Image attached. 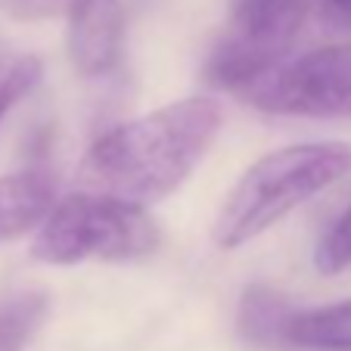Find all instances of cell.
I'll return each instance as SVG.
<instances>
[{
    "label": "cell",
    "mask_w": 351,
    "mask_h": 351,
    "mask_svg": "<svg viewBox=\"0 0 351 351\" xmlns=\"http://www.w3.org/2000/svg\"><path fill=\"white\" fill-rule=\"evenodd\" d=\"M224 112L215 99L186 97L97 140L78 165L81 193L140 206L174 193L215 143Z\"/></svg>",
    "instance_id": "cell-1"
},
{
    "label": "cell",
    "mask_w": 351,
    "mask_h": 351,
    "mask_svg": "<svg viewBox=\"0 0 351 351\" xmlns=\"http://www.w3.org/2000/svg\"><path fill=\"white\" fill-rule=\"evenodd\" d=\"M159 243V224L140 206L75 193L56 202V208L38 227L32 255L44 265H78L90 258L134 261L153 255Z\"/></svg>",
    "instance_id": "cell-3"
},
{
    "label": "cell",
    "mask_w": 351,
    "mask_h": 351,
    "mask_svg": "<svg viewBox=\"0 0 351 351\" xmlns=\"http://www.w3.org/2000/svg\"><path fill=\"white\" fill-rule=\"evenodd\" d=\"M351 171L348 143H298L274 149L233 184L212 224L221 249H237Z\"/></svg>",
    "instance_id": "cell-2"
},
{
    "label": "cell",
    "mask_w": 351,
    "mask_h": 351,
    "mask_svg": "<svg viewBox=\"0 0 351 351\" xmlns=\"http://www.w3.org/2000/svg\"><path fill=\"white\" fill-rule=\"evenodd\" d=\"M295 311L289 308L280 292L267 289V286H249L239 302V332L245 342H252L255 348L280 351L292 348L289 342V324Z\"/></svg>",
    "instance_id": "cell-7"
},
{
    "label": "cell",
    "mask_w": 351,
    "mask_h": 351,
    "mask_svg": "<svg viewBox=\"0 0 351 351\" xmlns=\"http://www.w3.org/2000/svg\"><path fill=\"white\" fill-rule=\"evenodd\" d=\"M75 0H0V7L16 19H47V16L69 13Z\"/></svg>",
    "instance_id": "cell-12"
},
{
    "label": "cell",
    "mask_w": 351,
    "mask_h": 351,
    "mask_svg": "<svg viewBox=\"0 0 351 351\" xmlns=\"http://www.w3.org/2000/svg\"><path fill=\"white\" fill-rule=\"evenodd\" d=\"M38 78H40V62L34 60V56H19L16 69L10 72V78L0 84V119L38 84Z\"/></svg>",
    "instance_id": "cell-11"
},
{
    "label": "cell",
    "mask_w": 351,
    "mask_h": 351,
    "mask_svg": "<svg viewBox=\"0 0 351 351\" xmlns=\"http://www.w3.org/2000/svg\"><path fill=\"white\" fill-rule=\"evenodd\" d=\"M121 0H75L69 7V56L87 78H103L121 60Z\"/></svg>",
    "instance_id": "cell-5"
},
{
    "label": "cell",
    "mask_w": 351,
    "mask_h": 351,
    "mask_svg": "<svg viewBox=\"0 0 351 351\" xmlns=\"http://www.w3.org/2000/svg\"><path fill=\"white\" fill-rule=\"evenodd\" d=\"M56 208V178L44 168H28L0 178V243L44 224Z\"/></svg>",
    "instance_id": "cell-6"
},
{
    "label": "cell",
    "mask_w": 351,
    "mask_h": 351,
    "mask_svg": "<svg viewBox=\"0 0 351 351\" xmlns=\"http://www.w3.org/2000/svg\"><path fill=\"white\" fill-rule=\"evenodd\" d=\"M47 314L40 292H16L0 302V351H22Z\"/></svg>",
    "instance_id": "cell-9"
},
{
    "label": "cell",
    "mask_w": 351,
    "mask_h": 351,
    "mask_svg": "<svg viewBox=\"0 0 351 351\" xmlns=\"http://www.w3.org/2000/svg\"><path fill=\"white\" fill-rule=\"evenodd\" d=\"M336 22H351V0H320Z\"/></svg>",
    "instance_id": "cell-13"
},
{
    "label": "cell",
    "mask_w": 351,
    "mask_h": 351,
    "mask_svg": "<svg viewBox=\"0 0 351 351\" xmlns=\"http://www.w3.org/2000/svg\"><path fill=\"white\" fill-rule=\"evenodd\" d=\"M314 265L324 274H339L351 265V206L342 212V218L324 233L314 252Z\"/></svg>",
    "instance_id": "cell-10"
},
{
    "label": "cell",
    "mask_w": 351,
    "mask_h": 351,
    "mask_svg": "<svg viewBox=\"0 0 351 351\" xmlns=\"http://www.w3.org/2000/svg\"><path fill=\"white\" fill-rule=\"evenodd\" d=\"M289 342L308 351H351V302L295 311Z\"/></svg>",
    "instance_id": "cell-8"
},
{
    "label": "cell",
    "mask_w": 351,
    "mask_h": 351,
    "mask_svg": "<svg viewBox=\"0 0 351 351\" xmlns=\"http://www.w3.org/2000/svg\"><path fill=\"white\" fill-rule=\"evenodd\" d=\"M239 97L274 115L351 119V44L320 47L286 60Z\"/></svg>",
    "instance_id": "cell-4"
},
{
    "label": "cell",
    "mask_w": 351,
    "mask_h": 351,
    "mask_svg": "<svg viewBox=\"0 0 351 351\" xmlns=\"http://www.w3.org/2000/svg\"><path fill=\"white\" fill-rule=\"evenodd\" d=\"M16 62H19V56H7V50H3V44H0V84L10 78V72L16 69Z\"/></svg>",
    "instance_id": "cell-14"
}]
</instances>
